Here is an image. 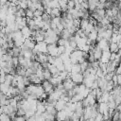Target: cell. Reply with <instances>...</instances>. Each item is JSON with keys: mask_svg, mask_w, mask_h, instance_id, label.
Here are the masks:
<instances>
[{"mask_svg": "<svg viewBox=\"0 0 121 121\" xmlns=\"http://www.w3.org/2000/svg\"><path fill=\"white\" fill-rule=\"evenodd\" d=\"M71 79L76 83V84H80L83 83V74L82 73H78V74H71Z\"/></svg>", "mask_w": 121, "mask_h": 121, "instance_id": "obj_4", "label": "cell"}, {"mask_svg": "<svg viewBox=\"0 0 121 121\" xmlns=\"http://www.w3.org/2000/svg\"><path fill=\"white\" fill-rule=\"evenodd\" d=\"M26 18H30V19H33L34 18V12L28 9H26Z\"/></svg>", "mask_w": 121, "mask_h": 121, "instance_id": "obj_12", "label": "cell"}, {"mask_svg": "<svg viewBox=\"0 0 121 121\" xmlns=\"http://www.w3.org/2000/svg\"><path fill=\"white\" fill-rule=\"evenodd\" d=\"M9 86H10V85H9V84H7V83H5V82H4V83H1V84H0V92H1L2 94L6 95L7 92L9 91Z\"/></svg>", "mask_w": 121, "mask_h": 121, "instance_id": "obj_7", "label": "cell"}, {"mask_svg": "<svg viewBox=\"0 0 121 121\" xmlns=\"http://www.w3.org/2000/svg\"><path fill=\"white\" fill-rule=\"evenodd\" d=\"M1 23H2V21L0 20V28H2V26H1Z\"/></svg>", "mask_w": 121, "mask_h": 121, "instance_id": "obj_15", "label": "cell"}, {"mask_svg": "<svg viewBox=\"0 0 121 121\" xmlns=\"http://www.w3.org/2000/svg\"><path fill=\"white\" fill-rule=\"evenodd\" d=\"M0 121H11V118L7 113H1V115H0Z\"/></svg>", "mask_w": 121, "mask_h": 121, "instance_id": "obj_11", "label": "cell"}, {"mask_svg": "<svg viewBox=\"0 0 121 121\" xmlns=\"http://www.w3.org/2000/svg\"><path fill=\"white\" fill-rule=\"evenodd\" d=\"M88 24H89V20H88V19H80L79 28H81V29H83V30H84V29L87 27Z\"/></svg>", "mask_w": 121, "mask_h": 121, "instance_id": "obj_8", "label": "cell"}, {"mask_svg": "<svg viewBox=\"0 0 121 121\" xmlns=\"http://www.w3.org/2000/svg\"><path fill=\"white\" fill-rule=\"evenodd\" d=\"M66 101H64L63 99H59V100H57V102H56V104H55V108H56V110L59 112V111H61V110H64L65 109V107H66Z\"/></svg>", "mask_w": 121, "mask_h": 121, "instance_id": "obj_5", "label": "cell"}, {"mask_svg": "<svg viewBox=\"0 0 121 121\" xmlns=\"http://www.w3.org/2000/svg\"><path fill=\"white\" fill-rule=\"evenodd\" d=\"M62 85H63V88L66 91H68V90H72L76 86V83L71 79V78H67L62 81Z\"/></svg>", "mask_w": 121, "mask_h": 121, "instance_id": "obj_3", "label": "cell"}, {"mask_svg": "<svg viewBox=\"0 0 121 121\" xmlns=\"http://www.w3.org/2000/svg\"><path fill=\"white\" fill-rule=\"evenodd\" d=\"M47 54L53 56V57H59L58 52V45L56 43H49L47 44Z\"/></svg>", "mask_w": 121, "mask_h": 121, "instance_id": "obj_1", "label": "cell"}, {"mask_svg": "<svg viewBox=\"0 0 121 121\" xmlns=\"http://www.w3.org/2000/svg\"><path fill=\"white\" fill-rule=\"evenodd\" d=\"M52 78V74L48 69H43V78L44 80H49Z\"/></svg>", "mask_w": 121, "mask_h": 121, "instance_id": "obj_9", "label": "cell"}, {"mask_svg": "<svg viewBox=\"0 0 121 121\" xmlns=\"http://www.w3.org/2000/svg\"><path fill=\"white\" fill-rule=\"evenodd\" d=\"M43 12H44V11H43V10H41V9H36V10L34 11V17H40V16L43 15Z\"/></svg>", "mask_w": 121, "mask_h": 121, "instance_id": "obj_13", "label": "cell"}, {"mask_svg": "<svg viewBox=\"0 0 121 121\" xmlns=\"http://www.w3.org/2000/svg\"><path fill=\"white\" fill-rule=\"evenodd\" d=\"M71 74H78V73H81V68H80V64L79 63H74L72 65L71 68Z\"/></svg>", "mask_w": 121, "mask_h": 121, "instance_id": "obj_6", "label": "cell"}, {"mask_svg": "<svg viewBox=\"0 0 121 121\" xmlns=\"http://www.w3.org/2000/svg\"><path fill=\"white\" fill-rule=\"evenodd\" d=\"M42 86H43V91H44L45 93H47L48 95H50V94L54 91V89H55L54 85H53L49 80H43V81L42 82Z\"/></svg>", "mask_w": 121, "mask_h": 121, "instance_id": "obj_2", "label": "cell"}, {"mask_svg": "<svg viewBox=\"0 0 121 121\" xmlns=\"http://www.w3.org/2000/svg\"><path fill=\"white\" fill-rule=\"evenodd\" d=\"M13 121H26V118L25 116H19V115H16L13 119Z\"/></svg>", "mask_w": 121, "mask_h": 121, "instance_id": "obj_14", "label": "cell"}, {"mask_svg": "<svg viewBox=\"0 0 121 121\" xmlns=\"http://www.w3.org/2000/svg\"><path fill=\"white\" fill-rule=\"evenodd\" d=\"M13 78H14L13 75H11V74H6V80H5V83L10 85V84H11V81H12V79H13Z\"/></svg>", "mask_w": 121, "mask_h": 121, "instance_id": "obj_10", "label": "cell"}]
</instances>
